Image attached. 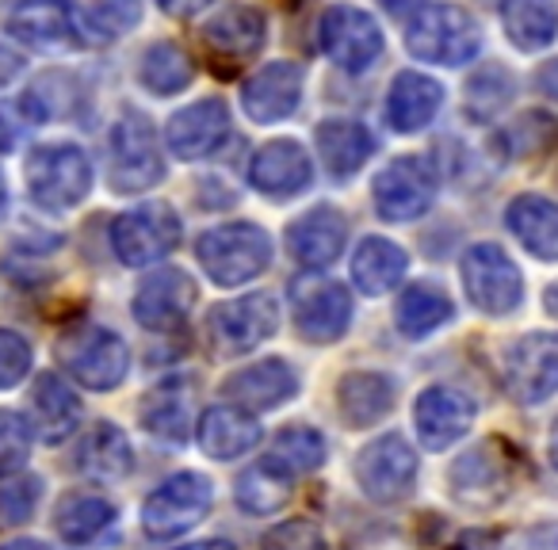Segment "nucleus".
<instances>
[{"label":"nucleus","instance_id":"603ef678","mask_svg":"<svg viewBox=\"0 0 558 550\" xmlns=\"http://www.w3.org/2000/svg\"><path fill=\"white\" fill-rule=\"evenodd\" d=\"M0 550H50L47 542H39V539H16V542H9V547H0Z\"/></svg>","mask_w":558,"mask_h":550},{"label":"nucleus","instance_id":"09e8293b","mask_svg":"<svg viewBox=\"0 0 558 550\" xmlns=\"http://www.w3.org/2000/svg\"><path fill=\"white\" fill-rule=\"evenodd\" d=\"M459 550H509L497 535H486V531H471L463 535V547Z\"/></svg>","mask_w":558,"mask_h":550},{"label":"nucleus","instance_id":"7c9ffc66","mask_svg":"<svg viewBox=\"0 0 558 550\" xmlns=\"http://www.w3.org/2000/svg\"><path fill=\"white\" fill-rule=\"evenodd\" d=\"M405 268H410V256H405L402 245L387 237H367L352 256V283L372 298L387 295L402 283Z\"/></svg>","mask_w":558,"mask_h":550},{"label":"nucleus","instance_id":"5701e85b","mask_svg":"<svg viewBox=\"0 0 558 550\" xmlns=\"http://www.w3.org/2000/svg\"><path fill=\"white\" fill-rule=\"evenodd\" d=\"M199 448L210 459H241L260 443V425L241 405H210L199 417Z\"/></svg>","mask_w":558,"mask_h":550},{"label":"nucleus","instance_id":"412c9836","mask_svg":"<svg viewBox=\"0 0 558 550\" xmlns=\"http://www.w3.org/2000/svg\"><path fill=\"white\" fill-rule=\"evenodd\" d=\"M230 134V108H226L218 96L210 100H199L192 108L177 111L169 119V149L180 157V161H199V157L215 154L222 146V138Z\"/></svg>","mask_w":558,"mask_h":550},{"label":"nucleus","instance_id":"9b49d317","mask_svg":"<svg viewBox=\"0 0 558 550\" xmlns=\"http://www.w3.org/2000/svg\"><path fill=\"white\" fill-rule=\"evenodd\" d=\"M372 199L387 222H413L436 199V172L425 157H398L375 176Z\"/></svg>","mask_w":558,"mask_h":550},{"label":"nucleus","instance_id":"f257e3e1","mask_svg":"<svg viewBox=\"0 0 558 550\" xmlns=\"http://www.w3.org/2000/svg\"><path fill=\"white\" fill-rule=\"evenodd\" d=\"M195 256L218 288H241L271 264V237L253 222H226L203 233Z\"/></svg>","mask_w":558,"mask_h":550},{"label":"nucleus","instance_id":"e433bc0d","mask_svg":"<svg viewBox=\"0 0 558 550\" xmlns=\"http://www.w3.org/2000/svg\"><path fill=\"white\" fill-rule=\"evenodd\" d=\"M195 65L177 42H157V47L146 50L142 58V85L157 96H177L192 85Z\"/></svg>","mask_w":558,"mask_h":550},{"label":"nucleus","instance_id":"b1692460","mask_svg":"<svg viewBox=\"0 0 558 550\" xmlns=\"http://www.w3.org/2000/svg\"><path fill=\"white\" fill-rule=\"evenodd\" d=\"M395 379L383 371H352L337 387V410L349 428H367L395 410Z\"/></svg>","mask_w":558,"mask_h":550},{"label":"nucleus","instance_id":"4468645a","mask_svg":"<svg viewBox=\"0 0 558 550\" xmlns=\"http://www.w3.org/2000/svg\"><path fill=\"white\" fill-rule=\"evenodd\" d=\"M12 39L35 50H77L88 47L81 12L70 0H20L9 20Z\"/></svg>","mask_w":558,"mask_h":550},{"label":"nucleus","instance_id":"1a4fd4ad","mask_svg":"<svg viewBox=\"0 0 558 550\" xmlns=\"http://www.w3.org/2000/svg\"><path fill=\"white\" fill-rule=\"evenodd\" d=\"M318 42L333 65L344 73H367L383 58V32L372 12L356 4H333L318 20Z\"/></svg>","mask_w":558,"mask_h":550},{"label":"nucleus","instance_id":"49530a36","mask_svg":"<svg viewBox=\"0 0 558 550\" xmlns=\"http://www.w3.org/2000/svg\"><path fill=\"white\" fill-rule=\"evenodd\" d=\"M169 16H180V20H187V16H195V12H203L210 4V0H157Z\"/></svg>","mask_w":558,"mask_h":550},{"label":"nucleus","instance_id":"f704fd0d","mask_svg":"<svg viewBox=\"0 0 558 550\" xmlns=\"http://www.w3.org/2000/svg\"><path fill=\"white\" fill-rule=\"evenodd\" d=\"M111 524H116V504L100 493H73L58 509V531L73 547H85V542L100 539Z\"/></svg>","mask_w":558,"mask_h":550},{"label":"nucleus","instance_id":"58836bf2","mask_svg":"<svg viewBox=\"0 0 558 550\" xmlns=\"http://www.w3.org/2000/svg\"><path fill=\"white\" fill-rule=\"evenodd\" d=\"M142 20V0H88V12H81L88 42H108L123 35Z\"/></svg>","mask_w":558,"mask_h":550},{"label":"nucleus","instance_id":"c03bdc74","mask_svg":"<svg viewBox=\"0 0 558 550\" xmlns=\"http://www.w3.org/2000/svg\"><path fill=\"white\" fill-rule=\"evenodd\" d=\"M32 371V344L12 329H0V390H12Z\"/></svg>","mask_w":558,"mask_h":550},{"label":"nucleus","instance_id":"2f4dec72","mask_svg":"<svg viewBox=\"0 0 558 550\" xmlns=\"http://www.w3.org/2000/svg\"><path fill=\"white\" fill-rule=\"evenodd\" d=\"M501 27L517 50H547L558 39L555 0H501Z\"/></svg>","mask_w":558,"mask_h":550},{"label":"nucleus","instance_id":"4d7b16f0","mask_svg":"<svg viewBox=\"0 0 558 550\" xmlns=\"http://www.w3.org/2000/svg\"><path fill=\"white\" fill-rule=\"evenodd\" d=\"M0 4H20V0H0Z\"/></svg>","mask_w":558,"mask_h":550},{"label":"nucleus","instance_id":"423d86ee","mask_svg":"<svg viewBox=\"0 0 558 550\" xmlns=\"http://www.w3.org/2000/svg\"><path fill=\"white\" fill-rule=\"evenodd\" d=\"M165 176V161L157 154V134L146 115L126 111L111 126L108 146V180L116 192H146Z\"/></svg>","mask_w":558,"mask_h":550},{"label":"nucleus","instance_id":"bb28decb","mask_svg":"<svg viewBox=\"0 0 558 550\" xmlns=\"http://www.w3.org/2000/svg\"><path fill=\"white\" fill-rule=\"evenodd\" d=\"M512 237L539 260H558V203L543 195H517L505 210Z\"/></svg>","mask_w":558,"mask_h":550},{"label":"nucleus","instance_id":"f8f14e48","mask_svg":"<svg viewBox=\"0 0 558 550\" xmlns=\"http://www.w3.org/2000/svg\"><path fill=\"white\" fill-rule=\"evenodd\" d=\"M291 310H295L299 333L314 344L341 341L352 326L349 291L333 280H322V276H303L291 283Z\"/></svg>","mask_w":558,"mask_h":550},{"label":"nucleus","instance_id":"c756f323","mask_svg":"<svg viewBox=\"0 0 558 550\" xmlns=\"http://www.w3.org/2000/svg\"><path fill=\"white\" fill-rule=\"evenodd\" d=\"M77 466L85 478L93 481H119L131 474L134 466V451L131 440L123 436V428H116L111 420L88 428V436L77 448Z\"/></svg>","mask_w":558,"mask_h":550},{"label":"nucleus","instance_id":"aec40b11","mask_svg":"<svg viewBox=\"0 0 558 550\" xmlns=\"http://www.w3.org/2000/svg\"><path fill=\"white\" fill-rule=\"evenodd\" d=\"M299 394V375L288 359H260L253 367H241L222 382V398H230L241 410H279Z\"/></svg>","mask_w":558,"mask_h":550},{"label":"nucleus","instance_id":"ddd939ff","mask_svg":"<svg viewBox=\"0 0 558 550\" xmlns=\"http://www.w3.org/2000/svg\"><path fill=\"white\" fill-rule=\"evenodd\" d=\"M505 387L520 405L558 394V333H527L505 356Z\"/></svg>","mask_w":558,"mask_h":550},{"label":"nucleus","instance_id":"5fc2aeb1","mask_svg":"<svg viewBox=\"0 0 558 550\" xmlns=\"http://www.w3.org/2000/svg\"><path fill=\"white\" fill-rule=\"evenodd\" d=\"M547 455H550V463H555V470H558V420H555V428H550V443H547Z\"/></svg>","mask_w":558,"mask_h":550},{"label":"nucleus","instance_id":"c9c22d12","mask_svg":"<svg viewBox=\"0 0 558 550\" xmlns=\"http://www.w3.org/2000/svg\"><path fill=\"white\" fill-rule=\"evenodd\" d=\"M291 501V474L279 463L264 459V463L248 466L238 478V504L253 516H271Z\"/></svg>","mask_w":558,"mask_h":550},{"label":"nucleus","instance_id":"a211bd4d","mask_svg":"<svg viewBox=\"0 0 558 550\" xmlns=\"http://www.w3.org/2000/svg\"><path fill=\"white\" fill-rule=\"evenodd\" d=\"M303 100V65L295 62H268L256 70L241 88V108L253 123H279V119L295 115Z\"/></svg>","mask_w":558,"mask_h":550},{"label":"nucleus","instance_id":"0eeeda50","mask_svg":"<svg viewBox=\"0 0 558 550\" xmlns=\"http://www.w3.org/2000/svg\"><path fill=\"white\" fill-rule=\"evenodd\" d=\"M463 291L471 306H478L482 314L505 318L524 298V280H520V268L501 245L482 241V245L466 248L463 256Z\"/></svg>","mask_w":558,"mask_h":550},{"label":"nucleus","instance_id":"20e7f679","mask_svg":"<svg viewBox=\"0 0 558 550\" xmlns=\"http://www.w3.org/2000/svg\"><path fill=\"white\" fill-rule=\"evenodd\" d=\"M210 504H215V489L203 474H172L146 497L142 527H146L149 539H177V535L192 531L195 524L207 520Z\"/></svg>","mask_w":558,"mask_h":550},{"label":"nucleus","instance_id":"6e6d98bb","mask_svg":"<svg viewBox=\"0 0 558 550\" xmlns=\"http://www.w3.org/2000/svg\"><path fill=\"white\" fill-rule=\"evenodd\" d=\"M4 199H9V187H4V172H0V207H4Z\"/></svg>","mask_w":558,"mask_h":550},{"label":"nucleus","instance_id":"39448f33","mask_svg":"<svg viewBox=\"0 0 558 550\" xmlns=\"http://www.w3.org/2000/svg\"><path fill=\"white\" fill-rule=\"evenodd\" d=\"M180 233L184 225L169 203H146L111 222V248L126 268H146L180 245Z\"/></svg>","mask_w":558,"mask_h":550},{"label":"nucleus","instance_id":"ea45409f","mask_svg":"<svg viewBox=\"0 0 558 550\" xmlns=\"http://www.w3.org/2000/svg\"><path fill=\"white\" fill-rule=\"evenodd\" d=\"M451 481H456V493L466 501H494V486H501V466L489 459V448H478L463 459V463L451 466Z\"/></svg>","mask_w":558,"mask_h":550},{"label":"nucleus","instance_id":"864d4df0","mask_svg":"<svg viewBox=\"0 0 558 550\" xmlns=\"http://www.w3.org/2000/svg\"><path fill=\"white\" fill-rule=\"evenodd\" d=\"M543 303H547V314H550V318H558V283H550L547 295H543Z\"/></svg>","mask_w":558,"mask_h":550},{"label":"nucleus","instance_id":"2eb2a0df","mask_svg":"<svg viewBox=\"0 0 558 550\" xmlns=\"http://www.w3.org/2000/svg\"><path fill=\"white\" fill-rule=\"evenodd\" d=\"M207 326L215 349L230 352V356L233 352H248L279 329V298L264 295V291L248 298H233V303H222L210 310Z\"/></svg>","mask_w":558,"mask_h":550},{"label":"nucleus","instance_id":"cd10ccee","mask_svg":"<svg viewBox=\"0 0 558 550\" xmlns=\"http://www.w3.org/2000/svg\"><path fill=\"white\" fill-rule=\"evenodd\" d=\"M314 142H318V154L326 161L329 176L337 180L356 176L375 149V138L367 134V126L352 123V119H326V123H318Z\"/></svg>","mask_w":558,"mask_h":550},{"label":"nucleus","instance_id":"a18cd8bd","mask_svg":"<svg viewBox=\"0 0 558 550\" xmlns=\"http://www.w3.org/2000/svg\"><path fill=\"white\" fill-rule=\"evenodd\" d=\"M264 550H318V531L306 520H291L264 539Z\"/></svg>","mask_w":558,"mask_h":550},{"label":"nucleus","instance_id":"4be33fe9","mask_svg":"<svg viewBox=\"0 0 558 550\" xmlns=\"http://www.w3.org/2000/svg\"><path fill=\"white\" fill-rule=\"evenodd\" d=\"M344 241H349V222L333 207H318L288 225V253L311 271L329 268L344 253Z\"/></svg>","mask_w":558,"mask_h":550},{"label":"nucleus","instance_id":"f3484780","mask_svg":"<svg viewBox=\"0 0 558 550\" xmlns=\"http://www.w3.org/2000/svg\"><path fill=\"white\" fill-rule=\"evenodd\" d=\"M474 402L456 387H428L413 405V425L428 451H448L474 425Z\"/></svg>","mask_w":558,"mask_h":550},{"label":"nucleus","instance_id":"de8ad7c7","mask_svg":"<svg viewBox=\"0 0 558 550\" xmlns=\"http://www.w3.org/2000/svg\"><path fill=\"white\" fill-rule=\"evenodd\" d=\"M383 12L395 20H405V16H417L421 9H425V0H379Z\"/></svg>","mask_w":558,"mask_h":550},{"label":"nucleus","instance_id":"8fccbe9b","mask_svg":"<svg viewBox=\"0 0 558 550\" xmlns=\"http://www.w3.org/2000/svg\"><path fill=\"white\" fill-rule=\"evenodd\" d=\"M539 93H547V96H555V100H558V62H550V65H543V70H539Z\"/></svg>","mask_w":558,"mask_h":550},{"label":"nucleus","instance_id":"79ce46f5","mask_svg":"<svg viewBox=\"0 0 558 550\" xmlns=\"http://www.w3.org/2000/svg\"><path fill=\"white\" fill-rule=\"evenodd\" d=\"M47 119V108H43V96H20V100H4L0 103V154H9L24 131L39 126Z\"/></svg>","mask_w":558,"mask_h":550},{"label":"nucleus","instance_id":"dca6fc26","mask_svg":"<svg viewBox=\"0 0 558 550\" xmlns=\"http://www.w3.org/2000/svg\"><path fill=\"white\" fill-rule=\"evenodd\" d=\"M195 303V283L180 268H157L134 291V318L154 333H172L187 321Z\"/></svg>","mask_w":558,"mask_h":550},{"label":"nucleus","instance_id":"a878e982","mask_svg":"<svg viewBox=\"0 0 558 550\" xmlns=\"http://www.w3.org/2000/svg\"><path fill=\"white\" fill-rule=\"evenodd\" d=\"M444 103V88L425 73H398L387 96V119L395 131L417 134L436 119Z\"/></svg>","mask_w":558,"mask_h":550},{"label":"nucleus","instance_id":"6ab92c4d","mask_svg":"<svg viewBox=\"0 0 558 550\" xmlns=\"http://www.w3.org/2000/svg\"><path fill=\"white\" fill-rule=\"evenodd\" d=\"M311 180H314L311 154L291 138L268 142L253 157V164H248V184L260 195H268V199H295V195H303L311 187Z\"/></svg>","mask_w":558,"mask_h":550},{"label":"nucleus","instance_id":"4c0bfd02","mask_svg":"<svg viewBox=\"0 0 558 550\" xmlns=\"http://www.w3.org/2000/svg\"><path fill=\"white\" fill-rule=\"evenodd\" d=\"M271 463H279L283 470L295 478V474H311L326 463V436L318 428L306 425H291L276 436L271 443Z\"/></svg>","mask_w":558,"mask_h":550},{"label":"nucleus","instance_id":"a19ab883","mask_svg":"<svg viewBox=\"0 0 558 550\" xmlns=\"http://www.w3.org/2000/svg\"><path fill=\"white\" fill-rule=\"evenodd\" d=\"M32 425H27L20 413L0 410V478L20 474L32 455Z\"/></svg>","mask_w":558,"mask_h":550},{"label":"nucleus","instance_id":"3c124183","mask_svg":"<svg viewBox=\"0 0 558 550\" xmlns=\"http://www.w3.org/2000/svg\"><path fill=\"white\" fill-rule=\"evenodd\" d=\"M180 550H233V542H226V539H203V542H187V547H180Z\"/></svg>","mask_w":558,"mask_h":550},{"label":"nucleus","instance_id":"c85d7f7f","mask_svg":"<svg viewBox=\"0 0 558 550\" xmlns=\"http://www.w3.org/2000/svg\"><path fill=\"white\" fill-rule=\"evenodd\" d=\"M264 35H268V24H264L260 9H248V4H230L226 12H218L207 24L203 39L215 54L230 58V62H245L256 50L264 47Z\"/></svg>","mask_w":558,"mask_h":550},{"label":"nucleus","instance_id":"393cba45","mask_svg":"<svg viewBox=\"0 0 558 550\" xmlns=\"http://www.w3.org/2000/svg\"><path fill=\"white\" fill-rule=\"evenodd\" d=\"M81 425V402L54 371L39 375L32 387V432L43 443H62Z\"/></svg>","mask_w":558,"mask_h":550},{"label":"nucleus","instance_id":"72a5a7b5","mask_svg":"<svg viewBox=\"0 0 558 550\" xmlns=\"http://www.w3.org/2000/svg\"><path fill=\"white\" fill-rule=\"evenodd\" d=\"M451 314H456V306H451V298L444 295L440 288H433V283H413V288H405L402 298H398L395 321H398V329H402V337L421 341V337L448 326Z\"/></svg>","mask_w":558,"mask_h":550},{"label":"nucleus","instance_id":"7ed1b4c3","mask_svg":"<svg viewBox=\"0 0 558 550\" xmlns=\"http://www.w3.org/2000/svg\"><path fill=\"white\" fill-rule=\"evenodd\" d=\"M93 187V164L73 142L39 146L27 161V192L43 210H70Z\"/></svg>","mask_w":558,"mask_h":550},{"label":"nucleus","instance_id":"37998d69","mask_svg":"<svg viewBox=\"0 0 558 550\" xmlns=\"http://www.w3.org/2000/svg\"><path fill=\"white\" fill-rule=\"evenodd\" d=\"M39 493H43L39 478H12L9 474L4 486H0V516H4V524H24L35 512V504H39Z\"/></svg>","mask_w":558,"mask_h":550},{"label":"nucleus","instance_id":"6e6552de","mask_svg":"<svg viewBox=\"0 0 558 550\" xmlns=\"http://www.w3.org/2000/svg\"><path fill=\"white\" fill-rule=\"evenodd\" d=\"M58 359L85 390H116L131 371L126 344L104 326L65 333V341L58 344Z\"/></svg>","mask_w":558,"mask_h":550},{"label":"nucleus","instance_id":"473e14b6","mask_svg":"<svg viewBox=\"0 0 558 550\" xmlns=\"http://www.w3.org/2000/svg\"><path fill=\"white\" fill-rule=\"evenodd\" d=\"M142 428L165 443H184L192 432V398L180 382H165L142 402Z\"/></svg>","mask_w":558,"mask_h":550},{"label":"nucleus","instance_id":"f03ea898","mask_svg":"<svg viewBox=\"0 0 558 550\" xmlns=\"http://www.w3.org/2000/svg\"><path fill=\"white\" fill-rule=\"evenodd\" d=\"M405 47L413 58L433 65H466L482 50V27L459 4H428L410 20Z\"/></svg>","mask_w":558,"mask_h":550},{"label":"nucleus","instance_id":"9d476101","mask_svg":"<svg viewBox=\"0 0 558 550\" xmlns=\"http://www.w3.org/2000/svg\"><path fill=\"white\" fill-rule=\"evenodd\" d=\"M356 481L372 501L398 504L413 493L417 481V455L398 432H387L372 440L356 459Z\"/></svg>","mask_w":558,"mask_h":550}]
</instances>
